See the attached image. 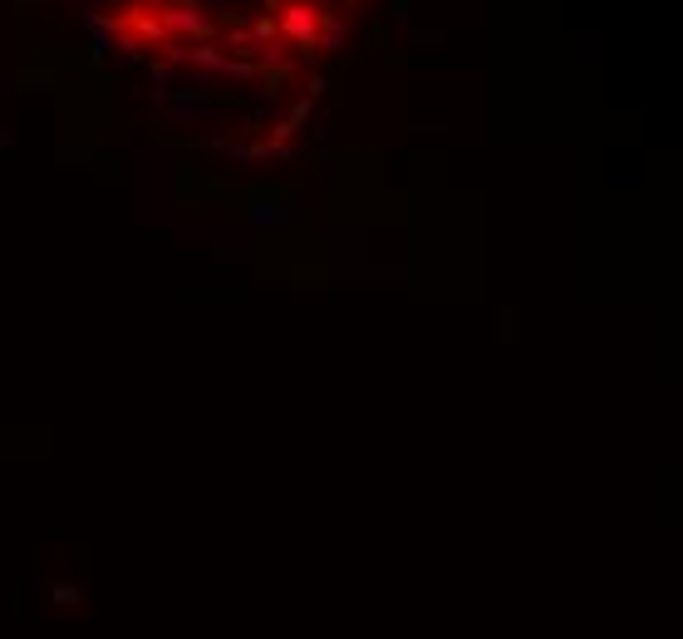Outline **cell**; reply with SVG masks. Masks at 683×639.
<instances>
[{"label": "cell", "mask_w": 683, "mask_h": 639, "mask_svg": "<svg viewBox=\"0 0 683 639\" xmlns=\"http://www.w3.org/2000/svg\"><path fill=\"white\" fill-rule=\"evenodd\" d=\"M320 25H325V10L315 0H285L276 35H285L300 55H310V50H320Z\"/></svg>", "instance_id": "obj_1"}, {"label": "cell", "mask_w": 683, "mask_h": 639, "mask_svg": "<svg viewBox=\"0 0 683 639\" xmlns=\"http://www.w3.org/2000/svg\"><path fill=\"white\" fill-rule=\"evenodd\" d=\"M158 10H163V30L197 35V40H207V35H212V15H207L197 0H172V5H158Z\"/></svg>", "instance_id": "obj_2"}, {"label": "cell", "mask_w": 683, "mask_h": 639, "mask_svg": "<svg viewBox=\"0 0 683 639\" xmlns=\"http://www.w3.org/2000/svg\"><path fill=\"white\" fill-rule=\"evenodd\" d=\"M256 59H261V64H266V69H290V59H285V50L281 45H276V40H271V45H256Z\"/></svg>", "instance_id": "obj_3"}, {"label": "cell", "mask_w": 683, "mask_h": 639, "mask_svg": "<svg viewBox=\"0 0 683 639\" xmlns=\"http://www.w3.org/2000/svg\"><path fill=\"white\" fill-rule=\"evenodd\" d=\"M192 64H202V69H227V59L217 55V50H212V45H207V40H202V45H197V50H192Z\"/></svg>", "instance_id": "obj_4"}]
</instances>
